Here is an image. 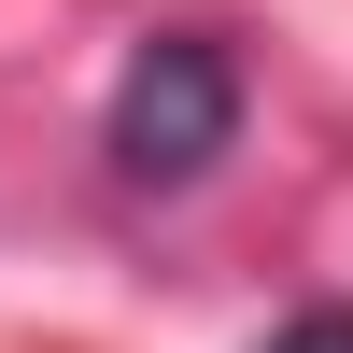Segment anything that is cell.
I'll use <instances>...</instances> for the list:
<instances>
[{"label": "cell", "instance_id": "cell-2", "mask_svg": "<svg viewBox=\"0 0 353 353\" xmlns=\"http://www.w3.org/2000/svg\"><path fill=\"white\" fill-rule=\"evenodd\" d=\"M254 353H353V311H297V325L254 339Z\"/></svg>", "mask_w": 353, "mask_h": 353}, {"label": "cell", "instance_id": "cell-1", "mask_svg": "<svg viewBox=\"0 0 353 353\" xmlns=\"http://www.w3.org/2000/svg\"><path fill=\"white\" fill-rule=\"evenodd\" d=\"M99 141H113V170H128V184H156V198L198 184V170L241 141V57H226L212 28H141L128 71H113Z\"/></svg>", "mask_w": 353, "mask_h": 353}]
</instances>
